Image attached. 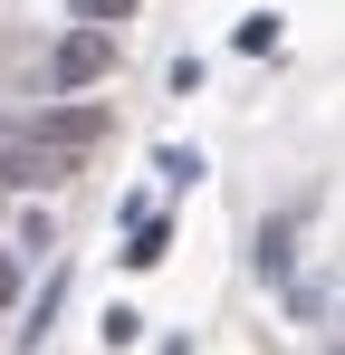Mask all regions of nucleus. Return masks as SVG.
Here are the masks:
<instances>
[{
	"instance_id": "f257e3e1",
	"label": "nucleus",
	"mask_w": 345,
	"mask_h": 355,
	"mask_svg": "<svg viewBox=\"0 0 345 355\" xmlns=\"http://www.w3.org/2000/svg\"><path fill=\"white\" fill-rule=\"evenodd\" d=\"M96 135H106V106H77V96H57L19 125V144H48V154H87Z\"/></svg>"
},
{
	"instance_id": "f03ea898",
	"label": "nucleus",
	"mask_w": 345,
	"mask_h": 355,
	"mask_svg": "<svg viewBox=\"0 0 345 355\" xmlns=\"http://www.w3.org/2000/svg\"><path fill=\"white\" fill-rule=\"evenodd\" d=\"M106 67H115V29H67L57 58H48V77H57V96H77V87H96Z\"/></svg>"
},
{
	"instance_id": "7ed1b4c3",
	"label": "nucleus",
	"mask_w": 345,
	"mask_h": 355,
	"mask_svg": "<svg viewBox=\"0 0 345 355\" xmlns=\"http://www.w3.org/2000/svg\"><path fill=\"white\" fill-rule=\"evenodd\" d=\"M77 173V154H48V144H0V192H57V182Z\"/></svg>"
},
{
	"instance_id": "20e7f679",
	"label": "nucleus",
	"mask_w": 345,
	"mask_h": 355,
	"mask_svg": "<svg viewBox=\"0 0 345 355\" xmlns=\"http://www.w3.org/2000/svg\"><path fill=\"white\" fill-rule=\"evenodd\" d=\"M163 250H172L163 221H134V240H125V269H163Z\"/></svg>"
},
{
	"instance_id": "39448f33",
	"label": "nucleus",
	"mask_w": 345,
	"mask_h": 355,
	"mask_svg": "<svg viewBox=\"0 0 345 355\" xmlns=\"http://www.w3.org/2000/svg\"><path fill=\"white\" fill-rule=\"evenodd\" d=\"M77 10V29H115V19H134V0H67Z\"/></svg>"
},
{
	"instance_id": "423d86ee",
	"label": "nucleus",
	"mask_w": 345,
	"mask_h": 355,
	"mask_svg": "<svg viewBox=\"0 0 345 355\" xmlns=\"http://www.w3.org/2000/svg\"><path fill=\"white\" fill-rule=\"evenodd\" d=\"M10 297H19V259L0 250V307H10Z\"/></svg>"
}]
</instances>
